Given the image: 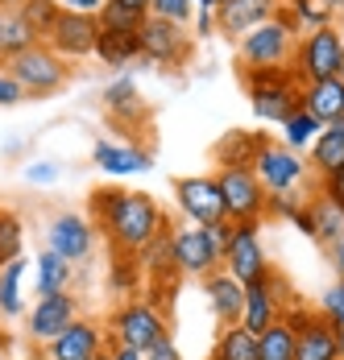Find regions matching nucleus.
Instances as JSON below:
<instances>
[{
  "instance_id": "1",
  "label": "nucleus",
  "mask_w": 344,
  "mask_h": 360,
  "mask_svg": "<svg viewBox=\"0 0 344 360\" xmlns=\"http://www.w3.org/2000/svg\"><path fill=\"white\" fill-rule=\"evenodd\" d=\"M87 212L116 252H141L171 224L154 195L125 191V186H96L87 195Z\"/></svg>"
},
{
  "instance_id": "2",
  "label": "nucleus",
  "mask_w": 344,
  "mask_h": 360,
  "mask_svg": "<svg viewBox=\"0 0 344 360\" xmlns=\"http://www.w3.org/2000/svg\"><path fill=\"white\" fill-rule=\"evenodd\" d=\"M295 41H299V25L290 17V8L282 4L270 21L253 25L237 37V63L241 71H266V67H290V54H295Z\"/></svg>"
},
{
  "instance_id": "3",
  "label": "nucleus",
  "mask_w": 344,
  "mask_h": 360,
  "mask_svg": "<svg viewBox=\"0 0 344 360\" xmlns=\"http://www.w3.org/2000/svg\"><path fill=\"white\" fill-rule=\"evenodd\" d=\"M245 96L257 120L266 124H282L286 116L303 108V83L295 79L290 67H266V71H241Z\"/></svg>"
},
{
  "instance_id": "4",
  "label": "nucleus",
  "mask_w": 344,
  "mask_h": 360,
  "mask_svg": "<svg viewBox=\"0 0 344 360\" xmlns=\"http://www.w3.org/2000/svg\"><path fill=\"white\" fill-rule=\"evenodd\" d=\"M340 63H344V30L332 21L324 30H307L295 41L290 54V71L299 83H319V79H340Z\"/></svg>"
},
{
  "instance_id": "5",
  "label": "nucleus",
  "mask_w": 344,
  "mask_h": 360,
  "mask_svg": "<svg viewBox=\"0 0 344 360\" xmlns=\"http://www.w3.org/2000/svg\"><path fill=\"white\" fill-rule=\"evenodd\" d=\"M8 75L21 83V91H25V100H46V96H54V91H63L70 83V63H63L46 41H34L30 50H21L13 63H4Z\"/></svg>"
},
{
  "instance_id": "6",
  "label": "nucleus",
  "mask_w": 344,
  "mask_h": 360,
  "mask_svg": "<svg viewBox=\"0 0 344 360\" xmlns=\"http://www.w3.org/2000/svg\"><path fill=\"white\" fill-rule=\"evenodd\" d=\"M104 331H108V344H121V348H133V352H149L171 331V323H166V315L154 302H137L133 298V302H121L108 315Z\"/></svg>"
},
{
  "instance_id": "7",
  "label": "nucleus",
  "mask_w": 344,
  "mask_h": 360,
  "mask_svg": "<svg viewBox=\"0 0 344 360\" xmlns=\"http://www.w3.org/2000/svg\"><path fill=\"white\" fill-rule=\"evenodd\" d=\"M220 186V203L228 224H249V219H266V191L253 174V166H220L216 174Z\"/></svg>"
},
{
  "instance_id": "8",
  "label": "nucleus",
  "mask_w": 344,
  "mask_h": 360,
  "mask_svg": "<svg viewBox=\"0 0 344 360\" xmlns=\"http://www.w3.org/2000/svg\"><path fill=\"white\" fill-rule=\"evenodd\" d=\"M253 174L266 195H282V191H303L311 182V166L307 153H295L282 141H266L253 158Z\"/></svg>"
},
{
  "instance_id": "9",
  "label": "nucleus",
  "mask_w": 344,
  "mask_h": 360,
  "mask_svg": "<svg viewBox=\"0 0 344 360\" xmlns=\"http://www.w3.org/2000/svg\"><path fill=\"white\" fill-rule=\"evenodd\" d=\"M224 274H233L241 286L249 282H262L274 265L266 257V240H262V219H249V224H233L228 232V245H224Z\"/></svg>"
},
{
  "instance_id": "10",
  "label": "nucleus",
  "mask_w": 344,
  "mask_h": 360,
  "mask_svg": "<svg viewBox=\"0 0 344 360\" xmlns=\"http://www.w3.org/2000/svg\"><path fill=\"white\" fill-rule=\"evenodd\" d=\"M171 265L187 278H207L224 265V249L211 240L204 224H183L171 232Z\"/></svg>"
},
{
  "instance_id": "11",
  "label": "nucleus",
  "mask_w": 344,
  "mask_h": 360,
  "mask_svg": "<svg viewBox=\"0 0 344 360\" xmlns=\"http://www.w3.org/2000/svg\"><path fill=\"white\" fill-rule=\"evenodd\" d=\"M137 46L141 58L154 63V67H183L195 50V37L183 25H171V21H158V17H145L137 30Z\"/></svg>"
},
{
  "instance_id": "12",
  "label": "nucleus",
  "mask_w": 344,
  "mask_h": 360,
  "mask_svg": "<svg viewBox=\"0 0 344 360\" xmlns=\"http://www.w3.org/2000/svg\"><path fill=\"white\" fill-rule=\"evenodd\" d=\"M174 207L183 212L187 224H216L224 219V203H220V186L211 174H183L174 179Z\"/></svg>"
},
{
  "instance_id": "13",
  "label": "nucleus",
  "mask_w": 344,
  "mask_h": 360,
  "mask_svg": "<svg viewBox=\"0 0 344 360\" xmlns=\"http://www.w3.org/2000/svg\"><path fill=\"white\" fill-rule=\"evenodd\" d=\"M79 319V302L75 294H50V298H37L34 307H25V340L46 348L50 340L63 335V327H70Z\"/></svg>"
},
{
  "instance_id": "14",
  "label": "nucleus",
  "mask_w": 344,
  "mask_h": 360,
  "mask_svg": "<svg viewBox=\"0 0 344 360\" xmlns=\"http://www.w3.org/2000/svg\"><path fill=\"white\" fill-rule=\"evenodd\" d=\"M46 249L59 252L70 265L87 261L92 249H96V224L87 216H79V212H59L50 219V228H46Z\"/></svg>"
},
{
  "instance_id": "15",
  "label": "nucleus",
  "mask_w": 344,
  "mask_h": 360,
  "mask_svg": "<svg viewBox=\"0 0 344 360\" xmlns=\"http://www.w3.org/2000/svg\"><path fill=\"white\" fill-rule=\"evenodd\" d=\"M108 352V331L104 323L96 319H75L70 327H63V335L59 340H50L46 348H42V356L46 360H96Z\"/></svg>"
},
{
  "instance_id": "16",
  "label": "nucleus",
  "mask_w": 344,
  "mask_h": 360,
  "mask_svg": "<svg viewBox=\"0 0 344 360\" xmlns=\"http://www.w3.org/2000/svg\"><path fill=\"white\" fill-rule=\"evenodd\" d=\"M96 41H100V21L87 17V13H63L59 25H54L50 37H46V46H50L63 63L92 58V54H96Z\"/></svg>"
},
{
  "instance_id": "17",
  "label": "nucleus",
  "mask_w": 344,
  "mask_h": 360,
  "mask_svg": "<svg viewBox=\"0 0 344 360\" xmlns=\"http://www.w3.org/2000/svg\"><path fill=\"white\" fill-rule=\"evenodd\" d=\"M92 162L100 166L104 174H112V179H129V174H145L154 166V153L133 141H108V137H100L92 145Z\"/></svg>"
},
{
  "instance_id": "18",
  "label": "nucleus",
  "mask_w": 344,
  "mask_h": 360,
  "mask_svg": "<svg viewBox=\"0 0 344 360\" xmlns=\"http://www.w3.org/2000/svg\"><path fill=\"white\" fill-rule=\"evenodd\" d=\"M278 8H282V0H216V30L237 41L245 30L270 21Z\"/></svg>"
},
{
  "instance_id": "19",
  "label": "nucleus",
  "mask_w": 344,
  "mask_h": 360,
  "mask_svg": "<svg viewBox=\"0 0 344 360\" xmlns=\"http://www.w3.org/2000/svg\"><path fill=\"white\" fill-rule=\"evenodd\" d=\"M295 360H340V344H336V327L307 311V319L295 327Z\"/></svg>"
},
{
  "instance_id": "20",
  "label": "nucleus",
  "mask_w": 344,
  "mask_h": 360,
  "mask_svg": "<svg viewBox=\"0 0 344 360\" xmlns=\"http://www.w3.org/2000/svg\"><path fill=\"white\" fill-rule=\"evenodd\" d=\"M204 290H207V307H211V315H216V323L220 327H233L241 323V307H245V286L233 278V274H224V269H216V274H207L204 278Z\"/></svg>"
},
{
  "instance_id": "21",
  "label": "nucleus",
  "mask_w": 344,
  "mask_h": 360,
  "mask_svg": "<svg viewBox=\"0 0 344 360\" xmlns=\"http://www.w3.org/2000/svg\"><path fill=\"white\" fill-rule=\"evenodd\" d=\"M104 108H108L112 120H121V124L149 120V108H145V100L137 96V79H133V75H121V79L104 91Z\"/></svg>"
},
{
  "instance_id": "22",
  "label": "nucleus",
  "mask_w": 344,
  "mask_h": 360,
  "mask_svg": "<svg viewBox=\"0 0 344 360\" xmlns=\"http://www.w3.org/2000/svg\"><path fill=\"white\" fill-rule=\"evenodd\" d=\"M274 319H282V307H278V298L270 294L266 278L262 282H249L245 286V307H241V327L253 331V335H262Z\"/></svg>"
},
{
  "instance_id": "23",
  "label": "nucleus",
  "mask_w": 344,
  "mask_h": 360,
  "mask_svg": "<svg viewBox=\"0 0 344 360\" xmlns=\"http://www.w3.org/2000/svg\"><path fill=\"white\" fill-rule=\"evenodd\" d=\"M303 108L319 120L332 124L344 116V79H319V83H303Z\"/></svg>"
},
{
  "instance_id": "24",
  "label": "nucleus",
  "mask_w": 344,
  "mask_h": 360,
  "mask_svg": "<svg viewBox=\"0 0 344 360\" xmlns=\"http://www.w3.org/2000/svg\"><path fill=\"white\" fill-rule=\"evenodd\" d=\"M303 216H307V224H311V240L332 245V240L344 236V212L328 199V195H311V199H303Z\"/></svg>"
},
{
  "instance_id": "25",
  "label": "nucleus",
  "mask_w": 344,
  "mask_h": 360,
  "mask_svg": "<svg viewBox=\"0 0 344 360\" xmlns=\"http://www.w3.org/2000/svg\"><path fill=\"white\" fill-rule=\"evenodd\" d=\"M70 278H75V265L63 261L59 252H42L34 261V294L37 298H50V294H70Z\"/></svg>"
},
{
  "instance_id": "26",
  "label": "nucleus",
  "mask_w": 344,
  "mask_h": 360,
  "mask_svg": "<svg viewBox=\"0 0 344 360\" xmlns=\"http://www.w3.org/2000/svg\"><path fill=\"white\" fill-rule=\"evenodd\" d=\"M96 58L112 71H125L129 63L141 58L137 46V30H100V41H96Z\"/></svg>"
},
{
  "instance_id": "27",
  "label": "nucleus",
  "mask_w": 344,
  "mask_h": 360,
  "mask_svg": "<svg viewBox=\"0 0 344 360\" xmlns=\"http://www.w3.org/2000/svg\"><path fill=\"white\" fill-rule=\"evenodd\" d=\"M307 166L315 179H332V174H340L344 170V137L340 133H332V129H324L307 149Z\"/></svg>"
},
{
  "instance_id": "28",
  "label": "nucleus",
  "mask_w": 344,
  "mask_h": 360,
  "mask_svg": "<svg viewBox=\"0 0 344 360\" xmlns=\"http://www.w3.org/2000/svg\"><path fill=\"white\" fill-rule=\"evenodd\" d=\"M25 269H30L25 257L0 265V315H4V319H21V315H25V294H21Z\"/></svg>"
},
{
  "instance_id": "29",
  "label": "nucleus",
  "mask_w": 344,
  "mask_h": 360,
  "mask_svg": "<svg viewBox=\"0 0 344 360\" xmlns=\"http://www.w3.org/2000/svg\"><path fill=\"white\" fill-rule=\"evenodd\" d=\"M37 37L30 34V25L21 21L17 8H0V63H13L21 50H30Z\"/></svg>"
},
{
  "instance_id": "30",
  "label": "nucleus",
  "mask_w": 344,
  "mask_h": 360,
  "mask_svg": "<svg viewBox=\"0 0 344 360\" xmlns=\"http://www.w3.org/2000/svg\"><path fill=\"white\" fill-rule=\"evenodd\" d=\"M211 360H257V335H253V331H245L241 323L220 327Z\"/></svg>"
},
{
  "instance_id": "31",
  "label": "nucleus",
  "mask_w": 344,
  "mask_h": 360,
  "mask_svg": "<svg viewBox=\"0 0 344 360\" xmlns=\"http://www.w3.org/2000/svg\"><path fill=\"white\" fill-rule=\"evenodd\" d=\"M266 141H270L266 133H228L216 149V158H220V166H253L257 149Z\"/></svg>"
},
{
  "instance_id": "32",
  "label": "nucleus",
  "mask_w": 344,
  "mask_h": 360,
  "mask_svg": "<svg viewBox=\"0 0 344 360\" xmlns=\"http://www.w3.org/2000/svg\"><path fill=\"white\" fill-rule=\"evenodd\" d=\"M257 360H295V327L286 319H274L257 335Z\"/></svg>"
},
{
  "instance_id": "33",
  "label": "nucleus",
  "mask_w": 344,
  "mask_h": 360,
  "mask_svg": "<svg viewBox=\"0 0 344 360\" xmlns=\"http://www.w3.org/2000/svg\"><path fill=\"white\" fill-rule=\"evenodd\" d=\"M319 133H324V124H319L307 108H299L295 116H286V120H282V145H286V149H295V153H307L311 141H315Z\"/></svg>"
},
{
  "instance_id": "34",
  "label": "nucleus",
  "mask_w": 344,
  "mask_h": 360,
  "mask_svg": "<svg viewBox=\"0 0 344 360\" xmlns=\"http://www.w3.org/2000/svg\"><path fill=\"white\" fill-rule=\"evenodd\" d=\"M17 13H21V21L30 25V34H34L37 41H46L50 30L59 25V17H63L59 0H21V4H17Z\"/></svg>"
},
{
  "instance_id": "35",
  "label": "nucleus",
  "mask_w": 344,
  "mask_h": 360,
  "mask_svg": "<svg viewBox=\"0 0 344 360\" xmlns=\"http://www.w3.org/2000/svg\"><path fill=\"white\" fill-rule=\"evenodd\" d=\"M25 249V219L17 216L13 207H0V265L17 261Z\"/></svg>"
},
{
  "instance_id": "36",
  "label": "nucleus",
  "mask_w": 344,
  "mask_h": 360,
  "mask_svg": "<svg viewBox=\"0 0 344 360\" xmlns=\"http://www.w3.org/2000/svg\"><path fill=\"white\" fill-rule=\"evenodd\" d=\"M286 8H290V17H295L299 34H307V30H324V25H332V21H336L319 0H286Z\"/></svg>"
},
{
  "instance_id": "37",
  "label": "nucleus",
  "mask_w": 344,
  "mask_h": 360,
  "mask_svg": "<svg viewBox=\"0 0 344 360\" xmlns=\"http://www.w3.org/2000/svg\"><path fill=\"white\" fill-rule=\"evenodd\" d=\"M96 21H100V30H141V13L133 8H125L121 0H104V8L96 13Z\"/></svg>"
},
{
  "instance_id": "38",
  "label": "nucleus",
  "mask_w": 344,
  "mask_h": 360,
  "mask_svg": "<svg viewBox=\"0 0 344 360\" xmlns=\"http://www.w3.org/2000/svg\"><path fill=\"white\" fill-rule=\"evenodd\" d=\"M149 17H158V21H171V25H191V17H195V0H149Z\"/></svg>"
},
{
  "instance_id": "39",
  "label": "nucleus",
  "mask_w": 344,
  "mask_h": 360,
  "mask_svg": "<svg viewBox=\"0 0 344 360\" xmlns=\"http://www.w3.org/2000/svg\"><path fill=\"white\" fill-rule=\"evenodd\" d=\"M315 315H319V319H328L332 327H344V282H332V286L319 294Z\"/></svg>"
},
{
  "instance_id": "40",
  "label": "nucleus",
  "mask_w": 344,
  "mask_h": 360,
  "mask_svg": "<svg viewBox=\"0 0 344 360\" xmlns=\"http://www.w3.org/2000/svg\"><path fill=\"white\" fill-rule=\"evenodd\" d=\"M303 207V195L299 191H282V195H266V216L274 219H295V212Z\"/></svg>"
},
{
  "instance_id": "41",
  "label": "nucleus",
  "mask_w": 344,
  "mask_h": 360,
  "mask_svg": "<svg viewBox=\"0 0 344 360\" xmlns=\"http://www.w3.org/2000/svg\"><path fill=\"white\" fill-rule=\"evenodd\" d=\"M21 174H25V182H34V186H54V182L63 179V166L59 162H30Z\"/></svg>"
},
{
  "instance_id": "42",
  "label": "nucleus",
  "mask_w": 344,
  "mask_h": 360,
  "mask_svg": "<svg viewBox=\"0 0 344 360\" xmlns=\"http://www.w3.org/2000/svg\"><path fill=\"white\" fill-rule=\"evenodd\" d=\"M25 100V91H21V83L8 75V67L0 63V108H17Z\"/></svg>"
},
{
  "instance_id": "43",
  "label": "nucleus",
  "mask_w": 344,
  "mask_h": 360,
  "mask_svg": "<svg viewBox=\"0 0 344 360\" xmlns=\"http://www.w3.org/2000/svg\"><path fill=\"white\" fill-rule=\"evenodd\" d=\"M145 360H183V352H178V344H174V335L166 331L149 352H145Z\"/></svg>"
},
{
  "instance_id": "44",
  "label": "nucleus",
  "mask_w": 344,
  "mask_h": 360,
  "mask_svg": "<svg viewBox=\"0 0 344 360\" xmlns=\"http://www.w3.org/2000/svg\"><path fill=\"white\" fill-rule=\"evenodd\" d=\"M319 195H328V199L344 212V170L340 174H332V179H319Z\"/></svg>"
},
{
  "instance_id": "45",
  "label": "nucleus",
  "mask_w": 344,
  "mask_h": 360,
  "mask_svg": "<svg viewBox=\"0 0 344 360\" xmlns=\"http://www.w3.org/2000/svg\"><path fill=\"white\" fill-rule=\"evenodd\" d=\"M59 8L63 13H87V17H96L104 8V0H59Z\"/></svg>"
},
{
  "instance_id": "46",
  "label": "nucleus",
  "mask_w": 344,
  "mask_h": 360,
  "mask_svg": "<svg viewBox=\"0 0 344 360\" xmlns=\"http://www.w3.org/2000/svg\"><path fill=\"white\" fill-rule=\"evenodd\" d=\"M324 249H328V261H332V269H336V282H344V236L332 240V245H324Z\"/></svg>"
},
{
  "instance_id": "47",
  "label": "nucleus",
  "mask_w": 344,
  "mask_h": 360,
  "mask_svg": "<svg viewBox=\"0 0 344 360\" xmlns=\"http://www.w3.org/2000/svg\"><path fill=\"white\" fill-rule=\"evenodd\" d=\"M195 37H207V34H216V13L211 8H199L195 13V30H191Z\"/></svg>"
},
{
  "instance_id": "48",
  "label": "nucleus",
  "mask_w": 344,
  "mask_h": 360,
  "mask_svg": "<svg viewBox=\"0 0 344 360\" xmlns=\"http://www.w3.org/2000/svg\"><path fill=\"white\" fill-rule=\"evenodd\" d=\"M108 360H145V352H133V348H121V344H108Z\"/></svg>"
},
{
  "instance_id": "49",
  "label": "nucleus",
  "mask_w": 344,
  "mask_h": 360,
  "mask_svg": "<svg viewBox=\"0 0 344 360\" xmlns=\"http://www.w3.org/2000/svg\"><path fill=\"white\" fill-rule=\"evenodd\" d=\"M125 8H133V13H141V17H149V0H121Z\"/></svg>"
},
{
  "instance_id": "50",
  "label": "nucleus",
  "mask_w": 344,
  "mask_h": 360,
  "mask_svg": "<svg viewBox=\"0 0 344 360\" xmlns=\"http://www.w3.org/2000/svg\"><path fill=\"white\" fill-rule=\"evenodd\" d=\"M319 4H324V8H328L332 17H336V13H344V0H319Z\"/></svg>"
},
{
  "instance_id": "51",
  "label": "nucleus",
  "mask_w": 344,
  "mask_h": 360,
  "mask_svg": "<svg viewBox=\"0 0 344 360\" xmlns=\"http://www.w3.org/2000/svg\"><path fill=\"white\" fill-rule=\"evenodd\" d=\"M324 129H332V133H340V137H344V116H340V120H332V124H324Z\"/></svg>"
},
{
  "instance_id": "52",
  "label": "nucleus",
  "mask_w": 344,
  "mask_h": 360,
  "mask_svg": "<svg viewBox=\"0 0 344 360\" xmlns=\"http://www.w3.org/2000/svg\"><path fill=\"white\" fill-rule=\"evenodd\" d=\"M336 344H340V360H344V327H336Z\"/></svg>"
},
{
  "instance_id": "53",
  "label": "nucleus",
  "mask_w": 344,
  "mask_h": 360,
  "mask_svg": "<svg viewBox=\"0 0 344 360\" xmlns=\"http://www.w3.org/2000/svg\"><path fill=\"white\" fill-rule=\"evenodd\" d=\"M17 4H21V0H0V8H17Z\"/></svg>"
},
{
  "instance_id": "54",
  "label": "nucleus",
  "mask_w": 344,
  "mask_h": 360,
  "mask_svg": "<svg viewBox=\"0 0 344 360\" xmlns=\"http://www.w3.org/2000/svg\"><path fill=\"white\" fill-rule=\"evenodd\" d=\"M96 360H108V352H104V356H96Z\"/></svg>"
},
{
  "instance_id": "55",
  "label": "nucleus",
  "mask_w": 344,
  "mask_h": 360,
  "mask_svg": "<svg viewBox=\"0 0 344 360\" xmlns=\"http://www.w3.org/2000/svg\"><path fill=\"white\" fill-rule=\"evenodd\" d=\"M340 79H344V63H340Z\"/></svg>"
},
{
  "instance_id": "56",
  "label": "nucleus",
  "mask_w": 344,
  "mask_h": 360,
  "mask_svg": "<svg viewBox=\"0 0 344 360\" xmlns=\"http://www.w3.org/2000/svg\"><path fill=\"white\" fill-rule=\"evenodd\" d=\"M282 4H286V0H282Z\"/></svg>"
},
{
  "instance_id": "57",
  "label": "nucleus",
  "mask_w": 344,
  "mask_h": 360,
  "mask_svg": "<svg viewBox=\"0 0 344 360\" xmlns=\"http://www.w3.org/2000/svg\"><path fill=\"white\" fill-rule=\"evenodd\" d=\"M207 360H211V356H207Z\"/></svg>"
}]
</instances>
